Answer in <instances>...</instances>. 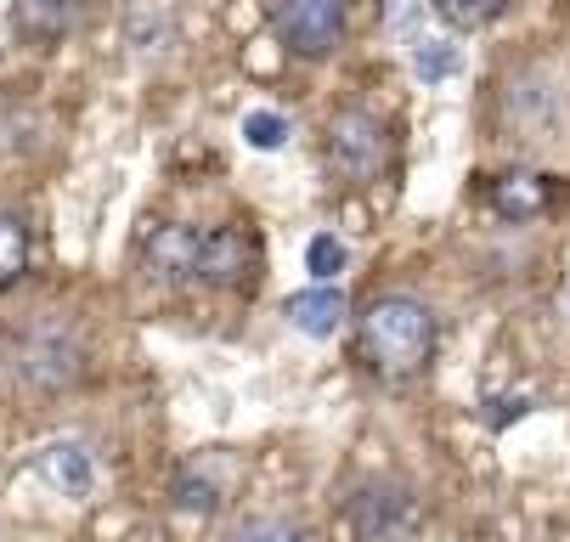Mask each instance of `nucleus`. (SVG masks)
Listing matches in <instances>:
<instances>
[{
    "mask_svg": "<svg viewBox=\"0 0 570 542\" xmlns=\"http://www.w3.org/2000/svg\"><path fill=\"white\" fill-rule=\"evenodd\" d=\"M435 312L413 294H379L362 323H356V345H362V362L379 373V378H413L435 362Z\"/></svg>",
    "mask_w": 570,
    "mask_h": 542,
    "instance_id": "f257e3e1",
    "label": "nucleus"
},
{
    "mask_svg": "<svg viewBox=\"0 0 570 542\" xmlns=\"http://www.w3.org/2000/svg\"><path fill=\"white\" fill-rule=\"evenodd\" d=\"M322 159L345 187H373L390 165V130L367 108H340L322 125Z\"/></svg>",
    "mask_w": 570,
    "mask_h": 542,
    "instance_id": "f03ea898",
    "label": "nucleus"
},
{
    "mask_svg": "<svg viewBox=\"0 0 570 542\" xmlns=\"http://www.w3.org/2000/svg\"><path fill=\"white\" fill-rule=\"evenodd\" d=\"M86 373V345H79V334L68 323H40L29 328L18 345H12V378L23 384V391L35 396H57L68 391V384Z\"/></svg>",
    "mask_w": 570,
    "mask_h": 542,
    "instance_id": "7ed1b4c3",
    "label": "nucleus"
},
{
    "mask_svg": "<svg viewBox=\"0 0 570 542\" xmlns=\"http://www.w3.org/2000/svg\"><path fill=\"white\" fill-rule=\"evenodd\" d=\"M272 23L294 57L316 62V57L340 51V40H345V0H277Z\"/></svg>",
    "mask_w": 570,
    "mask_h": 542,
    "instance_id": "20e7f679",
    "label": "nucleus"
},
{
    "mask_svg": "<svg viewBox=\"0 0 570 542\" xmlns=\"http://www.w3.org/2000/svg\"><path fill=\"white\" fill-rule=\"evenodd\" d=\"M345 514H351L356 542H401L406 531H413V520H419V503H413V492H406L401 481H367L351 497Z\"/></svg>",
    "mask_w": 570,
    "mask_h": 542,
    "instance_id": "39448f33",
    "label": "nucleus"
},
{
    "mask_svg": "<svg viewBox=\"0 0 570 542\" xmlns=\"http://www.w3.org/2000/svg\"><path fill=\"white\" fill-rule=\"evenodd\" d=\"M261 277V244L237 226H215L204 231L198 249V283L204 288H249Z\"/></svg>",
    "mask_w": 570,
    "mask_h": 542,
    "instance_id": "423d86ee",
    "label": "nucleus"
},
{
    "mask_svg": "<svg viewBox=\"0 0 570 542\" xmlns=\"http://www.w3.org/2000/svg\"><path fill=\"white\" fill-rule=\"evenodd\" d=\"M198 249H204V231L198 226H153V238L141 244V266H147V283H165V288H181V283H198Z\"/></svg>",
    "mask_w": 570,
    "mask_h": 542,
    "instance_id": "0eeeda50",
    "label": "nucleus"
},
{
    "mask_svg": "<svg viewBox=\"0 0 570 542\" xmlns=\"http://www.w3.org/2000/svg\"><path fill=\"white\" fill-rule=\"evenodd\" d=\"M283 317H288V328H299L305 339H334V334L345 328V317H351V299H345L340 283H311V288L288 294Z\"/></svg>",
    "mask_w": 570,
    "mask_h": 542,
    "instance_id": "6e6552de",
    "label": "nucleus"
},
{
    "mask_svg": "<svg viewBox=\"0 0 570 542\" xmlns=\"http://www.w3.org/2000/svg\"><path fill=\"white\" fill-rule=\"evenodd\" d=\"M559 86L548 80L542 68H520L514 80H509V91H503V108H509V125H520V130H553V119H559Z\"/></svg>",
    "mask_w": 570,
    "mask_h": 542,
    "instance_id": "1a4fd4ad",
    "label": "nucleus"
},
{
    "mask_svg": "<svg viewBox=\"0 0 570 542\" xmlns=\"http://www.w3.org/2000/svg\"><path fill=\"white\" fill-rule=\"evenodd\" d=\"M12 29H18V40L51 51L73 29V0H12Z\"/></svg>",
    "mask_w": 570,
    "mask_h": 542,
    "instance_id": "9d476101",
    "label": "nucleus"
},
{
    "mask_svg": "<svg viewBox=\"0 0 570 542\" xmlns=\"http://www.w3.org/2000/svg\"><path fill=\"white\" fill-rule=\"evenodd\" d=\"M40 475H46V486L62 492V497H91V486H97L91 452L79 446V441H57V446H46V452H40Z\"/></svg>",
    "mask_w": 570,
    "mask_h": 542,
    "instance_id": "9b49d317",
    "label": "nucleus"
},
{
    "mask_svg": "<svg viewBox=\"0 0 570 542\" xmlns=\"http://www.w3.org/2000/svg\"><path fill=\"white\" fill-rule=\"evenodd\" d=\"M485 198H492V209L503 215V220H537L542 209H548V181L542 176H531V170H509V176H498L492 181V193H485Z\"/></svg>",
    "mask_w": 570,
    "mask_h": 542,
    "instance_id": "f8f14e48",
    "label": "nucleus"
},
{
    "mask_svg": "<svg viewBox=\"0 0 570 542\" xmlns=\"http://www.w3.org/2000/svg\"><path fill=\"white\" fill-rule=\"evenodd\" d=\"M406 62H413V73L424 86H441L452 80V73L463 68V51L446 40V35H413V46H406Z\"/></svg>",
    "mask_w": 570,
    "mask_h": 542,
    "instance_id": "ddd939ff",
    "label": "nucleus"
},
{
    "mask_svg": "<svg viewBox=\"0 0 570 542\" xmlns=\"http://www.w3.org/2000/svg\"><path fill=\"white\" fill-rule=\"evenodd\" d=\"M23 272H29V226L23 215L0 209V288H12Z\"/></svg>",
    "mask_w": 570,
    "mask_h": 542,
    "instance_id": "4468645a",
    "label": "nucleus"
},
{
    "mask_svg": "<svg viewBox=\"0 0 570 542\" xmlns=\"http://www.w3.org/2000/svg\"><path fill=\"white\" fill-rule=\"evenodd\" d=\"M170 503H176L181 514L209 520V514H220V486H215L209 475H198V470H181V475L170 481Z\"/></svg>",
    "mask_w": 570,
    "mask_h": 542,
    "instance_id": "2eb2a0df",
    "label": "nucleus"
},
{
    "mask_svg": "<svg viewBox=\"0 0 570 542\" xmlns=\"http://www.w3.org/2000/svg\"><path fill=\"white\" fill-rule=\"evenodd\" d=\"M226 542H311V531L299 520H283V514H249L226 531Z\"/></svg>",
    "mask_w": 570,
    "mask_h": 542,
    "instance_id": "dca6fc26",
    "label": "nucleus"
},
{
    "mask_svg": "<svg viewBox=\"0 0 570 542\" xmlns=\"http://www.w3.org/2000/svg\"><path fill=\"white\" fill-rule=\"evenodd\" d=\"M288 136H294V125L283 114H272V108L243 114V141H249L255 152H277V147H288Z\"/></svg>",
    "mask_w": 570,
    "mask_h": 542,
    "instance_id": "f3484780",
    "label": "nucleus"
},
{
    "mask_svg": "<svg viewBox=\"0 0 570 542\" xmlns=\"http://www.w3.org/2000/svg\"><path fill=\"white\" fill-rule=\"evenodd\" d=\"M430 7L452 23V29H485V23H498L509 0H430Z\"/></svg>",
    "mask_w": 570,
    "mask_h": 542,
    "instance_id": "a211bd4d",
    "label": "nucleus"
},
{
    "mask_svg": "<svg viewBox=\"0 0 570 542\" xmlns=\"http://www.w3.org/2000/svg\"><path fill=\"white\" fill-rule=\"evenodd\" d=\"M345 260H351V249L334 238V231H316L311 249H305V272H311L316 283H334V277L345 272Z\"/></svg>",
    "mask_w": 570,
    "mask_h": 542,
    "instance_id": "6ab92c4d",
    "label": "nucleus"
},
{
    "mask_svg": "<svg viewBox=\"0 0 570 542\" xmlns=\"http://www.w3.org/2000/svg\"><path fill=\"white\" fill-rule=\"evenodd\" d=\"M498 413H485V424H492V430H503L509 418H525L531 413V396H514V402H492Z\"/></svg>",
    "mask_w": 570,
    "mask_h": 542,
    "instance_id": "aec40b11",
    "label": "nucleus"
}]
</instances>
